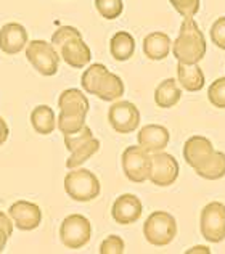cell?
<instances>
[{"label": "cell", "mask_w": 225, "mask_h": 254, "mask_svg": "<svg viewBox=\"0 0 225 254\" xmlns=\"http://www.w3.org/2000/svg\"><path fill=\"white\" fill-rule=\"evenodd\" d=\"M82 89L103 102H116L124 95V82L114 72H110L103 63H94L81 76Z\"/></svg>", "instance_id": "obj_1"}, {"label": "cell", "mask_w": 225, "mask_h": 254, "mask_svg": "<svg viewBox=\"0 0 225 254\" xmlns=\"http://www.w3.org/2000/svg\"><path fill=\"white\" fill-rule=\"evenodd\" d=\"M52 44L63 62L71 68L82 69L90 63L92 52L84 42L81 31L74 26H59L52 36Z\"/></svg>", "instance_id": "obj_2"}, {"label": "cell", "mask_w": 225, "mask_h": 254, "mask_svg": "<svg viewBox=\"0 0 225 254\" xmlns=\"http://www.w3.org/2000/svg\"><path fill=\"white\" fill-rule=\"evenodd\" d=\"M172 53L178 63L185 64H198L206 55V39L193 18H183Z\"/></svg>", "instance_id": "obj_3"}, {"label": "cell", "mask_w": 225, "mask_h": 254, "mask_svg": "<svg viewBox=\"0 0 225 254\" xmlns=\"http://www.w3.org/2000/svg\"><path fill=\"white\" fill-rule=\"evenodd\" d=\"M58 129L63 133L81 130L85 126V118L90 110L89 98L79 89H66L58 97Z\"/></svg>", "instance_id": "obj_4"}, {"label": "cell", "mask_w": 225, "mask_h": 254, "mask_svg": "<svg viewBox=\"0 0 225 254\" xmlns=\"http://www.w3.org/2000/svg\"><path fill=\"white\" fill-rule=\"evenodd\" d=\"M64 191L71 199L87 203L95 199L102 191L100 180L89 169H69L64 177Z\"/></svg>", "instance_id": "obj_5"}, {"label": "cell", "mask_w": 225, "mask_h": 254, "mask_svg": "<svg viewBox=\"0 0 225 254\" xmlns=\"http://www.w3.org/2000/svg\"><path fill=\"white\" fill-rule=\"evenodd\" d=\"M143 237L153 246H168L177 237V220L168 211L151 212L143 224Z\"/></svg>", "instance_id": "obj_6"}, {"label": "cell", "mask_w": 225, "mask_h": 254, "mask_svg": "<svg viewBox=\"0 0 225 254\" xmlns=\"http://www.w3.org/2000/svg\"><path fill=\"white\" fill-rule=\"evenodd\" d=\"M26 58L37 69V72H41L42 76L47 77L56 74L59 68V60H61L54 44L41 41V39L28 42V45H26Z\"/></svg>", "instance_id": "obj_7"}, {"label": "cell", "mask_w": 225, "mask_h": 254, "mask_svg": "<svg viewBox=\"0 0 225 254\" xmlns=\"http://www.w3.org/2000/svg\"><path fill=\"white\" fill-rule=\"evenodd\" d=\"M92 225L82 214H71L59 225V240L69 250H81L90 242Z\"/></svg>", "instance_id": "obj_8"}, {"label": "cell", "mask_w": 225, "mask_h": 254, "mask_svg": "<svg viewBox=\"0 0 225 254\" xmlns=\"http://www.w3.org/2000/svg\"><path fill=\"white\" fill-rule=\"evenodd\" d=\"M122 171L130 182L143 184L150 179L151 172V153L138 146H127L121 156Z\"/></svg>", "instance_id": "obj_9"}, {"label": "cell", "mask_w": 225, "mask_h": 254, "mask_svg": "<svg viewBox=\"0 0 225 254\" xmlns=\"http://www.w3.org/2000/svg\"><path fill=\"white\" fill-rule=\"evenodd\" d=\"M200 230L209 243H221L225 240V204L221 201L208 203L200 216Z\"/></svg>", "instance_id": "obj_10"}, {"label": "cell", "mask_w": 225, "mask_h": 254, "mask_svg": "<svg viewBox=\"0 0 225 254\" xmlns=\"http://www.w3.org/2000/svg\"><path fill=\"white\" fill-rule=\"evenodd\" d=\"M108 123L117 133H130L140 124V111L132 102H116L108 110Z\"/></svg>", "instance_id": "obj_11"}, {"label": "cell", "mask_w": 225, "mask_h": 254, "mask_svg": "<svg viewBox=\"0 0 225 254\" xmlns=\"http://www.w3.org/2000/svg\"><path fill=\"white\" fill-rule=\"evenodd\" d=\"M178 168L177 159L166 151H158L151 155V172L150 182L158 187H169L178 179Z\"/></svg>", "instance_id": "obj_12"}, {"label": "cell", "mask_w": 225, "mask_h": 254, "mask_svg": "<svg viewBox=\"0 0 225 254\" xmlns=\"http://www.w3.org/2000/svg\"><path fill=\"white\" fill-rule=\"evenodd\" d=\"M8 216L11 217L13 224L23 232L34 230L42 222L41 208L36 203L26 201V199H19V201L13 203L8 209Z\"/></svg>", "instance_id": "obj_13"}, {"label": "cell", "mask_w": 225, "mask_h": 254, "mask_svg": "<svg viewBox=\"0 0 225 254\" xmlns=\"http://www.w3.org/2000/svg\"><path fill=\"white\" fill-rule=\"evenodd\" d=\"M142 201L138 199V196L132 195V193H124V195L117 196L111 208V216L114 219V222L119 225H130L137 222L142 217Z\"/></svg>", "instance_id": "obj_14"}, {"label": "cell", "mask_w": 225, "mask_h": 254, "mask_svg": "<svg viewBox=\"0 0 225 254\" xmlns=\"http://www.w3.org/2000/svg\"><path fill=\"white\" fill-rule=\"evenodd\" d=\"M28 45V31L19 23H6L0 29V50L6 55H16Z\"/></svg>", "instance_id": "obj_15"}, {"label": "cell", "mask_w": 225, "mask_h": 254, "mask_svg": "<svg viewBox=\"0 0 225 254\" xmlns=\"http://www.w3.org/2000/svg\"><path fill=\"white\" fill-rule=\"evenodd\" d=\"M170 133L164 126L160 124H148L140 129V132L137 133V142L142 146L143 150H147L148 153H158L164 151V148L169 145Z\"/></svg>", "instance_id": "obj_16"}, {"label": "cell", "mask_w": 225, "mask_h": 254, "mask_svg": "<svg viewBox=\"0 0 225 254\" xmlns=\"http://www.w3.org/2000/svg\"><path fill=\"white\" fill-rule=\"evenodd\" d=\"M214 151L213 142L203 135L190 137L183 145V159L190 168H196L203 159H206Z\"/></svg>", "instance_id": "obj_17"}, {"label": "cell", "mask_w": 225, "mask_h": 254, "mask_svg": "<svg viewBox=\"0 0 225 254\" xmlns=\"http://www.w3.org/2000/svg\"><path fill=\"white\" fill-rule=\"evenodd\" d=\"M172 52V41L166 32L156 31L143 39V53L148 60L161 62Z\"/></svg>", "instance_id": "obj_18"}, {"label": "cell", "mask_w": 225, "mask_h": 254, "mask_svg": "<svg viewBox=\"0 0 225 254\" xmlns=\"http://www.w3.org/2000/svg\"><path fill=\"white\" fill-rule=\"evenodd\" d=\"M177 82L187 92H200L204 87L206 77H204V72L198 64L178 63L177 64Z\"/></svg>", "instance_id": "obj_19"}, {"label": "cell", "mask_w": 225, "mask_h": 254, "mask_svg": "<svg viewBox=\"0 0 225 254\" xmlns=\"http://www.w3.org/2000/svg\"><path fill=\"white\" fill-rule=\"evenodd\" d=\"M195 172L206 180H219L225 177V153L214 150L206 159H203L196 166Z\"/></svg>", "instance_id": "obj_20"}, {"label": "cell", "mask_w": 225, "mask_h": 254, "mask_svg": "<svg viewBox=\"0 0 225 254\" xmlns=\"http://www.w3.org/2000/svg\"><path fill=\"white\" fill-rule=\"evenodd\" d=\"M110 53L116 62H127L135 53V39L127 31H119L110 41Z\"/></svg>", "instance_id": "obj_21"}, {"label": "cell", "mask_w": 225, "mask_h": 254, "mask_svg": "<svg viewBox=\"0 0 225 254\" xmlns=\"http://www.w3.org/2000/svg\"><path fill=\"white\" fill-rule=\"evenodd\" d=\"M180 98H182V89L178 87V82L175 79L172 77L163 81L155 90V103L164 110L175 106L180 102Z\"/></svg>", "instance_id": "obj_22"}, {"label": "cell", "mask_w": 225, "mask_h": 254, "mask_svg": "<svg viewBox=\"0 0 225 254\" xmlns=\"http://www.w3.org/2000/svg\"><path fill=\"white\" fill-rule=\"evenodd\" d=\"M32 129L41 135H50L56 129V116L55 111L49 105H39L31 113Z\"/></svg>", "instance_id": "obj_23"}, {"label": "cell", "mask_w": 225, "mask_h": 254, "mask_svg": "<svg viewBox=\"0 0 225 254\" xmlns=\"http://www.w3.org/2000/svg\"><path fill=\"white\" fill-rule=\"evenodd\" d=\"M100 150V140L92 137L87 142H84L81 146H77L76 150L71 151L69 158L66 159V168L68 169H76L79 166H82L85 161H89V159L98 153Z\"/></svg>", "instance_id": "obj_24"}, {"label": "cell", "mask_w": 225, "mask_h": 254, "mask_svg": "<svg viewBox=\"0 0 225 254\" xmlns=\"http://www.w3.org/2000/svg\"><path fill=\"white\" fill-rule=\"evenodd\" d=\"M95 8L105 19H116L122 15L124 3L122 0H95Z\"/></svg>", "instance_id": "obj_25"}, {"label": "cell", "mask_w": 225, "mask_h": 254, "mask_svg": "<svg viewBox=\"0 0 225 254\" xmlns=\"http://www.w3.org/2000/svg\"><path fill=\"white\" fill-rule=\"evenodd\" d=\"M209 103L219 110H225V77H219L208 89Z\"/></svg>", "instance_id": "obj_26"}, {"label": "cell", "mask_w": 225, "mask_h": 254, "mask_svg": "<svg viewBox=\"0 0 225 254\" xmlns=\"http://www.w3.org/2000/svg\"><path fill=\"white\" fill-rule=\"evenodd\" d=\"M92 137H94L92 129L85 124L81 130L72 132V133H64V146H66V150L71 153L72 150H76L77 146H81L84 142H87Z\"/></svg>", "instance_id": "obj_27"}, {"label": "cell", "mask_w": 225, "mask_h": 254, "mask_svg": "<svg viewBox=\"0 0 225 254\" xmlns=\"http://www.w3.org/2000/svg\"><path fill=\"white\" fill-rule=\"evenodd\" d=\"M174 10L183 18H193L200 11L201 0H169Z\"/></svg>", "instance_id": "obj_28"}, {"label": "cell", "mask_w": 225, "mask_h": 254, "mask_svg": "<svg viewBox=\"0 0 225 254\" xmlns=\"http://www.w3.org/2000/svg\"><path fill=\"white\" fill-rule=\"evenodd\" d=\"M124 251H125V243H124V240L117 235L107 237L100 245L102 254H124Z\"/></svg>", "instance_id": "obj_29"}, {"label": "cell", "mask_w": 225, "mask_h": 254, "mask_svg": "<svg viewBox=\"0 0 225 254\" xmlns=\"http://www.w3.org/2000/svg\"><path fill=\"white\" fill-rule=\"evenodd\" d=\"M209 36H211V41H213L214 45L225 50V16L217 18L213 23L211 31H209Z\"/></svg>", "instance_id": "obj_30"}, {"label": "cell", "mask_w": 225, "mask_h": 254, "mask_svg": "<svg viewBox=\"0 0 225 254\" xmlns=\"http://www.w3.org/2000/svg\"><path fill=\"white\" fill-rule=\"evenodd\" d=\"M0 227L2 229L6 230V233L11 237V233H13V220L10 216H6V214L3 211H0Z\"/></svg>", "instance_id": "obj_31"}, {"label": "cell", "mask_w": 225, "mask_h": 254, "mask_svg": "<svg viewBox=\"0 0 225 254\" xmlns=\"http://www.w3.org/2000/svg\"><path fill=\"white\" fill-rule=\"evenodd\" d=\"M10 135V129H8V124L3 118H0V146H2L6 140H8Z\"/></svg>", "instance_id": "obj_32"}, {"label": "cell", "mask_w": 225, "mask_h": 254, "mask_svg": "<svg viewBox=\"0 0 225 254\" xmlns=\"http://www.w3.org/2000/svg\"><path fill=\"white\" fill-rule=\"evenodd\" d=\"M8 238H10V235L6 233V230L0 227V253H3L5 246H6V242H8Z\"/></svg>", "instance_id": "obj_33"}, {"label": "cell", "mask_w": 225, "mask_h": 254, "mask_svg": "<svg viewBox=\"0 0 225 254\" xmlns=\"http://www.w3.org/2000/svg\"><path fill=\"white\" fill-rule=\"evenodd\" d=\"M193 253H206V254H209L211 250L208 248V246H195V248L187 250V254H193Z\"/></svg>", "instance_id": "obj_34"}]
</instances>
